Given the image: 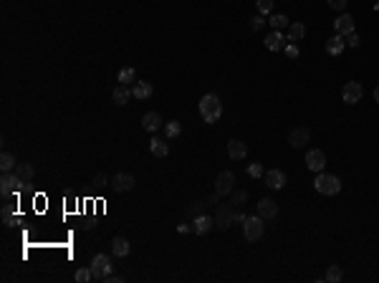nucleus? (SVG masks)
<instances>
[{
    "label": "nucleus",
    "mask_w": 379,
    "mask_h": 283,
    "mask_svg": "<svg viewBox=\"0 0 379 283\" xmlns=\"http://www.w3.org/2000/svg\"><path fill=\"white\" fill-rule=\"evenodd\" d=\"M15 172V177L23 182V185H28L30 180H33V175H35V170H33V165H28V162H20V165L13 170Z\"/></svg>",
    "instance_id": "22"
},
{
    "label": "nucleus",
    "mask_w": 379,
    "mask_h": 283,
    "mask_svg": "<svg viewBox=\"0 0 379 283\" xmlns=\"http://www.w3.org/2000/svg\"><path fill=\"white\" fill-rule=\"evenodd\" d=\"M149 152L155 154V157H167V154H170V147H167V142H162V139L155 137V139L149 142Z\"/></svg>",
    "instance_id": "26"
},
{
    "label": "nucleus",
    "mask_w": 379,
    "mask_h": 283,
    "mask_svg": "<svg viewBox=\"0 0 379 283\" xmlns=\"http://www.w3.org/2000/svg\"><path fill=\"white\" fill-rule=\"evenodd\" d=\"M374 101H377V104H379V86H377V89H374Z\"/></svg>",
    "instance_id": "45"
},
{
    "label": "nucleus",
    "mask_w": 379,
    "mask_h": 283,
    "mask_svg": "<svg viewBox=\"0 0 379 283\" xmlns=\"http://www.w3.org/2000/svg\"><path fill=\"white\" fill-rule=\"evenodd\" d=\"M104 281H106V283H122V278H119V276H117V278H111V276H106Z\"/></svg>",
    "instance_id": "42"
},
{
    "label": "nucleus",
    "mask_w": 379,
    "mask_h": 283,
    "mask_svg": "<svg viewBox=\"0 0 379 283\" xmlns=\"http://www.w3.org/2000/svg\"><path fill=\"white\" fill-rule=\"evenodd\" d=\"M233 185H235V175H233L230 170H225V172H220L217 180H215V192H217V195H230V192H233Z\"/></svg>",
    "instance_id": "7"
},
{
    "label": "nucleus",
    "mask_w": 379,
    "mask_h": 283,
    "mask_svg": "<svg viewBox=\"0 0 379 283\" xmlns=\"http://www.w3.org/2000/svg\"><path fill=\"white\" fill-rule=\"evenodd\" d=\"M245 220H248V215H243V213L235 215V223H245Z\"/></svg>",
    "instance_id": "43"
},
{
    "label": "nucleus",
    "mask_w": 379,
    "mask_h": 283,
    "mask_svg": "<svg viewBox=\"0 0 379 283\" xmlns=\"http://www.w3.org/2000/svg\"><path fill=\"white\" fill-rule=\"evenodd\" d=\"M0 218H3V223H5L8 228H13L20 215H18V208H15V205H5L3 210H0Z\"/></svg>",
    "instance_id": "25"
},
{
    "label": "nucleus",
    "mask_w": 379,
    "mask_h": 283,
    "mask_svg": "<svg viewBox=\"0 0 379 283\" xmlns=\"http://www.w3.org/2000/svg\"><path fill=\"white\" fill-rule=\"evenodd\" d=\"M324 278H326L329 283H339L341 278H344V271H341L339 266H329V268H326V276H324Z\"/></svg>",
    "instance_id": "30"
},
{
    "label": "nucleus",
    "mask_w": 379,
    "mask_h": 283,
    "mask_svg": "<svg viewBox=\"0 0 379 283\" xmlns=\"http://www.w3.org/2000/svg\"><path fill=\"white\" fill-rule=\"evenodd\" d=\"M215 228V218H210V215H197L195 220H192V230L197 233V235H205V233H210Z\"/></svg>",
    "instance_id": "16"
},
{
    "label": "nucleus",
    "mask_w": 379,
    "mask_h": 283,
    "mask_svg": "<svg viewBox=\"0 0 379 283\" xmlns=\"http://www.w3.org/2000/svg\"><path fill=\"white\" fill-rule=\"evenodd\" d=\"M265 23H268V20H263L260 15L250 18V28H253V30H263V28H265Z\"/></svg>",
    "instance_id": "36"
},
{
    "label": "nucleus",
    "mask_w": 379,
    "mask_h": 283,
    "mask_svg": "<svg viewBox=\"0 0 379 283\" xmlns=\"http://www.w3.org/2000/svg\"><path fill=\"white\" fill-rule=\"evenodd\" d=\"M347 48V40H344V35H331L329 40H326V53L329 56H341V51Z\"/></svg>",
    "instance_id": "18"
},
{
    "label": "nucleus",
    "mask_w": 379,
    "mask_h": 283,
    "mask_svg": "<svg viewBox=\"0 0 379 283\" xmlns=\"http://www.w3.org/2000/svg\"><path fill=\"white\" fill-rule=\"evenodd\" d=\"M306 167H309L311 172H324V167H326V154H324L321 149H309V152H306Z\"/></svg>",
    "instance_id": "8"
},
{
    "label": "nucleus",
    "mask_w": 379,
    "mask_h": 283,
    "mask_svg": "<svg viewBox=\"0 0 379 283\" xmlns=\"http://www.w3.org/2000/svg\"><path fill=\"white\" fill-rule=\"evenodd\" d=\"M245 154H248V147H245V142H240V139H230L227 142V157L230 159H245Z\"/></svg>",
    "instance_id": "17"
},
{
    "label": "nucleus",
    "mask_w": 379,
    "mask_h": 283,
    "mask_svg": "<svg viewBox=\"0 0 379 283\" xmlns=\"http://www.w3.org/2000/svg\"><path fill=\"white\" fill-rule=\"evenodd\" d=\"M347 3H349V0H329V5H331L334 10H344Z\"/></svg>",
    "instance_id": "38"
},
{
    "label": "nucleus",
    "mask_w": 379,
    "mask_h": 283,
    "mask_svg": "<svg viewBox=\"0 0 379 283\" xmlns=\"http://www.w3.org/2000/svg\"><path fill=\"white\" fill-rule=\"evenodd\" d=\"M0 167H3V172H13L18 165H15V157L13 154H8V152H3L0 154Z\"/></svg>",
    "instance_id": "29"
},
{
    "label": "nucleus",
    "mask_w": 379,
    "mask_h": 283,
    "mask_svg": "<svg viewBox=\"0 0 379 283\" xmlns=\"http://www.w3.org/2000/svg\"><path fill=\"white\" fill-rule=\"evenodd\" d=\"M235 205L233 202H227V205H220L217 208V215H215V225L220 228V230H227L233 223H235Z\"/></svg>",
    "instance_id": "4"
},
{
    "label": "nucleus",
    "mask_w": 379,
    "mask_h": 283,
    "mask_svg": "<svg viewBox=\"0 0 379 283\" xmlns=\"http://www.w3.org/2000/svg\"><path fill=\"white\" fill-rule=\"evenodd\" d=\"M268 23L273 25V30H283V28H288V25H291L288 15H283V13H276V15H271V20H268Z\"/></svg>",
    "instance_id": "28"
},
{
    "label": "nucleus",
    "mask_w": 379,
    "mask_h": 283,
    "mask_svg": "<svg viewBox=\"0 0 379 283\" xmlns=\"http://www.w3.org/2000/svg\"><path fill=\"white\" fill-rule=\"evenodd\" d=\"M258 215H260L263 220H273V218L278 215V205H276L271 197H263V200H258Z\"/></svg>",
    "instance_id": "11"
},
{
    "label": "nucleus",
    "mask_w": 379,
    "mask_h": 283,
    "mask_svg": "<svg viewBox=\"0 0 379 283\" xmlns=\"http://www.w3.org/2000/svg\"><path fill=\"white\" fill-rule=\"evenodd\" d=\"M111 99L117 101L119 106H124V104H129V99H132V89H129V86H124V84H119L117 89H114Z\"/></svg>",
    "instance_id": "23"
},
{
    "label": "nucleus",
    "mask_w": 379,
    "mask_h": 283,
    "mask_svg": "<svg viewBox=\"0 0 379 283\" xmlns=\"http://www.w3.org/2000/svg\"><path fill=\"white\" fill-rule=\"evenodd\" d=\"M347 46H352V48L359 46V35H357V33H349V35H347Z\"/></svg>",
    "instance_id": "39"
},
{
    "label": "nucleus",
    "mask_w": 379,
    "mask_h": 283,
    "mask_svg": "<svg viewBox=\"0 0 379 283\" xmlns=\"http://www.w3.org/2000/svg\"><path fill=\"white\" fill-rule=\"evenodd\" d=\"M106 182H109V180H106V175H101V172H99V175L94 177V185H99V187H104Z\"/></svg>",
    "instance_id": "41"
},
{
    "label": "nucleus",
    "mask_w": 379,
    "mask_h": 283,
    "mask_svg": "<svg viewBox=\"0 0 379 283\" xmlns=\"http://www.w3.org/2000/svg\"><path fill=\"white\" fill-rule=\"evenodd\" d=\"M243 228H245V240H250V243L260 240V238H263V233H265V223H263V218H260V215L248 218V220L243 223Z\"/></svg>",
    "instance_id": "3"
},
{
    "label": "nucleus",
    "mask_w": 379,
    "mask_h": 283,
    "mask_svg": "<svg viewBox=\"0 0 379 283\" xmlns=\"http://www.w3.org/2000/svg\"><path fill=\"white\" fill-rule=\"evenodd\" d=\"M134 177L129 175V172H117L114 175V180H111V187L117 190V192H129L132 187H134Z\"/></svg>",
    "instance_id": "12"
},
{
    "label": "nucleus",
    "mask_w": 379,
    "mask_h": 283,
    "mask_svg": "<svg viewBox=\"0 0 379 283\" xmlns=\"http://www.w3.org/2000/svg\"><path fill=\"white\" fill-rule=\"evenodd\" d=\"M362 94H364V89L357 84V81H349V84H344V89H341V99H344V104H359Z\"/></svg>",
    "instance_id": "9"
},
{
    "label": "nucleus",
    "mask_w": 379,
    "mask_h": 283,
    "mask_svg": "<svg viewBox=\"0 0 379 283\" xmlns=\"http://www.w3.org/2000/svg\"><path fill=\"white\" fill-rule=\"evenodd\" d=\"M142 127H144L147 132H157V129L162 127V116H160L157 111H147V114L142 116Z\"/></svg>",
    "instance_id": "21"
},
{
    "label": "nucleus",
    "mask_w": 379,
    "mask_h": 283,
    "mask_svg": "<svg viewBox=\"0 0 379 283\" xmlns=\"http://www.w3.org/2000/svg\"><path fill=\"white\" fill-rule=\"evenodd\" d=\"M89 268H91L94 278H106V276H111V261H109V256H104V253L94 256V261H91Z\"/></svg>",
    "instance_id": "6"
},
{
    "label": "nucleus",
    "mask_w": 379,
    "mask_h": 283,
    "mask_svg": "<svg viewBox=\"0 0 379 283\" xmlns=\"http://www.w3.org/2000/svg\"><path fill=\"white\" fill-rule=\"evenodd\" d=\"M91 278H94L91 268H79V271H76V281H79V283H86V281H91Z\"/></svg>",
    "instance_id": "34"
},
{
    "label": "nucleus",
    "mask_w": 379,
    "mask_h": 283,
    "mask_svg": "<svg viewBox=\"0 0 379 283\" xmlns=\"http://www.w3.org/2000/svg\"><path fill=\"white\" fill-rule=\"evenodd\" d=\"M265 185H268L271 190H283V187H286V172H281V170H268V172H265Z\"/></svg>",
    "instance_id": "15"
},
{
    "label": "nucleus",
    "mask_w": 379,
    "mask_h": 283,
    "mask_svg": "<svg viewBox=\"0 0 379 283\" xmlns=\"http://www.w3.org/2000/svg\"><path fill=\"white\" fill-rule=\"evenodd\" d=\"M200 116L205 124H215V121L222 116V101L215 94H205L200 99Z\"/></svg>",
    "instance_id": "1"
},
{
    "label": "nucleus",
    "mask_w": 379,
    "mask_h": 283,
    "mask_svg": "<svg viewBox=\"0 0 379 283\" xmlns=\"http://www.w3.org/2000/svg\"><path fill=\"white\" fill-rule=\"evenodd\" d=\"M217 197H220V195H217V192H215V195H212V197H207V200H205V202H212V205H217Z\"/></svg>",
    "instance_id": "44"
},
{
    "label": "nucleus",
    "mask_w": 379,
    "mask_h": 283,
    "mask_svg": "<svg viewBox=\"0 0 379 283\" xmlns=\"http://www.w3.org/2000/svg\"><path fill=\"white\" fill-rule=\"evenodd\" d=\"M134 81H137V71H134L132 66H124V68L119 71V84L129 86V84H134Z\"/></svg>",
    "instance_id": "27"
},
{
    "label": "nucleus",
    "mask_w": 379,
    "mask_h": 283,
    "mask_svg": "<svg viewBox=\"0 0 379 283\" xmlns=\"http://www.w3.org/2000/svg\"><path fill=\"white\" fill-rule=\"evenodd\" d=\"M20 187H25V185L15 177V172H3V177H0V195H3V200H8Z\"/></svg>",
    "instance_id": "5"
},
{
    "label": "nucleus",
    "mask_w": 379,
    "mask_h": 283,
    "mask_svg": "<svg viewBox=\"0 0 379 283\" xmlns=\"http://www.w3.org/2000/svg\"><path fill=\"white\" fill-rule=\"evenodd\" d=\"M303 35H306V25H303V23H291L288 25V35H286L288 43H298Z\"/></svg>",
    "instance_id": "24"
},
{
    "label": "nucleus",
    "mask_w": 379,
    "mask_h": 283,
    "mask_svg": "<svg viewBox=\"0 0 379 283\" xmlns=\"http://www.w3.org/2000/svg\"><path fill=\"white\" fill-rule=\"evenodd\" d=\"M286 43H288V38L281 30H273V33H268V38H265V48L268 51H283Z\"/></svg>",
    "instance_id": "14"
},
{
    "label": "nucleus",
    "mask_w": 379,
    "mask_h": 283,
    "mask_svg": "<svg viewBox=\"0 0 379 283\" xmlns=\"http://www.w3.org/2000/svg\"><path fill=\"white\" fill-rule=\"evenodd\" d=\"M258 13H271L273 10V0H255Z\"/></svg>",
    "instance_id": "35"
},
{
    "label": "nucleus",
    "mask_w": 379,
    "mask_h": 283,
    "mask_svg": "<svg viewBox=\"0 0 379 283\" xmlns=\"http://www.w3.org/2000/svg\"><path fill=\"white\" fill-rule=\"evenodd\" d=\"M314 187H316V192H321V195H336V192L341 190V182H339V177H336V175L316 172Z\"/></svg>",
    "instance_id": "2"
},
{
    "label": "nucleus",
    "mask_w": 379,
    "mask_h": 283,
    "mask_svg": "<svg viewBox=\"0 0 379 283\" xmlns=\"http://www.w3.org/2000/svg\"><path fill=\"white\" fill-rule=\"evenodd\" d=\"M283 51H286V56H288V58H298V46H296V43H286V48H283Z\"/></svg>",
    "instance_id": "37"
},
{
    "label": "nucleus",
    "mask_w": 379,
    "mask_h": 283,
    "mask_svg": "<svg viewBox=\"0 0 379 283\" xmlns=\"http://www.w3.org/2000/svg\"><path fill=\"white\" fill-rule=\"evenodd\" d=\"M334 30H336L339 35H349V33H354V18H352L349 13H341V15L334 20Z\"/></svg>",
    "instance_id": "13"
},
{
    "label": "nucleus",
    "mask_w": 379,
    "mask_h": 283,
    "mask_svg": "<svg viewBox=\"0 0 379 283\" xmlns=\"http://www.w3.org/2000/svg\"><path fill=\"white\" fill-rule=\"evenodd\" d=\"M230 195H233V205H235V208H243V205H245V200H248V192H245V190H238V192L233 190Z\"/></svg>",
    "instance_id": "32"
},
{
    "label": "nucleus",
    "mask_w": 379,
    "mask_h": 283,
    "mask_svg": "<svg viewBox=\"0 0 379 283\" xmlns=\"http://www.w3.org/2000/svg\"><path fill=\"white\" fill-rule=\"evenodd\" d=\"M248 175H250V177H260V175H263V167H260V165H250V167H248Z\"/></svg>",
    "instance_id": "40"
},
{
    "label": "nucleus",
    "mask_w": 379,
    "mask_h": 283,
    "mask_svg": "<svg viewBox=\"0 0 379 283\" xmlns=\"http://www.w3.org/2000/svg\"><path fill=\"white\" fill-rule=\"evenodd\" d=\"M202 208H205V202H192V205L187 208V215H190V218L195 220L197 215H202Z\"/></svg>",
    "instance_id": "33"
},
{
    "label": "nucleus",
    "mask_w": 379,
    "mask_h": 283,
    "mask_svg": "<svg viewBox=\"0 0 379 283\" xmlns=\"http://www.w3.org/2000/svg\"><path fill=\"white\" fill-rule=\"evenodd\" d=\"M152 94H155V89H152V84H149V81H134V86H132V96H134L137 101L149 99Z\"/></svg>",
    "instance_id": "19"
},
{
    "label": "nucleus",
    "mask_w": 379,
    "mask_h": 283,
    "mask_svg": "<svg viewBox=\"0 0 379 283\" xmlns=\"http://www.w3.org/2000/svg\"><path fill=\"white\" fill-rule=\"evenodd\" d=\"M180 132H182V124H180L177 119H175V121H167V124H165V134H167V139L177 137Z\"/></svg>",
    "instance_id": "31"
},
{
    "label": "nucleus",
    "mask_w": 379,
    "mask_h": 283,
    "mask_svg": "<svg viewBox=\"0 0 379 283\" xmlns=\"http://www.w3.org/2000/svg\"><path fill=\"white\" fill-rule=\"evenodd\" d=\"M309 139H311V132H309L306 127H296V129L288 134V144H291L293 149L306 147V144H309Z\"/></svg>",
    "instance_id": "10"
},
{
    "label": "nucleus",
    "mask_w": 379,
    "mask_h": 283,
    "mask_svg": "<svg viewBox=\"0 0 379 283\" xmlns=\"http://www.w3.org/2000/svg\"><path fill=\"white\" fill-rule=\"evenodd\" d=\"M111 251H114V256H117V258H127V256H129V251H132V246H129V240H127V238L117 235V238L111 240Z\"/></svg>",
    "instance_id": "20"
}]
</instances>
